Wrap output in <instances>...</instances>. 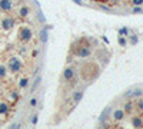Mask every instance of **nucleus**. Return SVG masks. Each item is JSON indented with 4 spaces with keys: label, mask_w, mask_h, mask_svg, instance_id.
<instances>
[{
    "label": "nucleus",
    "mask_w": 143,
    "mask_h": 129,
    "mask_svg": "<svg viewBox=\"0 0 143 129\" xmlns=\"http://www.w3.org/2000/svg\"><path fill=\"white\" fill-rule=\"evenodd\" d=\"M19 40L23 42V43H26V42H29L32 37H33V32H32V29L30 27H27V26H22L20 29H19Z\"/></svg>",
    "instance_id": "nucleus-1"
},
{
    "label": "nucleus",
    "mask_w": 143,
    "mask_h": 129,
    "mask_svg": "<svg viewBox=\"0 0 143 129\" xmlns=\"http://www.w3.org/2000/svg\"><path fill=\"white\" fill-rule=\"evenodd\" d=\"M22 69V60L19 58H11L9 59V62H7V70L13 72V73H17V72H20Z\"/></svg>",
    "instance_id": "nucleus-2"
},
{
    "label": "nucleus",
    "mask_w": 143,
    "mask_h": 129,
    "mask_svg": "<svg viewBox=\"0 0 143 129\" xmlns=\"http://www.w3.org/2000/svg\"><path fill=\"white\" fill-rule=\"evenodd\" d=\"M14 19L13 17H10V16H7V17H3L1 19V29L3 30H6V32H9V30H11L13 29V26H14Z\"/></svg>",
    "instance_id": "nucleus-3"
},
{
    "label": "nucleus",
    "mask_w": 143,
    "mask_h": 129,
    "mask_svg": "<svg viewBox=\"0 0 143 129\" xmlns=\"http://www.w3.org/2000/svg\"><path fill=\"white\" fill-rule=\"evenodd\" d=\"M11 9H13L11 0H0V10L1 12H10Z\"/></svg>",
    "instance_id": "nucleus-4"
},
{
    "label": "nucleus",
    "mask_w": 143,
    "mask_h": 129,
    "mask_svg": "<svg viewBox=\"0 0 143 129\" xmlns=\"http://www.w3.org/2000/svg\"><path fill=\"white\" fill-rule=\"evenodd\" d=\"M125 111L123 109H116V111L113 112V115H112V118H113L114 122H120V121H123V118H125Z\"/></svg>",
    "instance_id": "nucleus-5"
},
{
    "label": "nucleus",
    "mask_w": 143,
    "mask_h": 129,
    "mask_svg": "<svg viewBox=\"0 0 143 129\" xmlns=\"http://www.w3.org/2000/svg\"><path fill=\"white\" fill-rule=\"evenodd\" d=\"M90 53H92V49L89 46H85V47H80V50H77V52H76V55H77V56H80V58H87Z\"/></svg>",
    "instance_id": "nucleus-6"
},
{
    "label": "nucleus",
    "mask_w": 143,
    "mask_h": 129,
    "mask_svg": "<svg viewBox=\"0 0 143 129\" xmlns=\"http://www.w3.org/2000/svg\"><path fill=\"white\" fill-rule=\"evenodd\" d=\"M74 76V70H73V67H66L64 69V72H63V77L66 79V80H72Z\"/></svg>",
    "instance_id": "nucleus-7"
},
{
    "label": "nucleus",
    "mask_w": 143,
    "mask_h": 129,
    "mask_svg": "<svg viewBox=\"0 0 143 129\" xmlns=\"http://www.w3.org/2000/svg\"><path fill=\"white\" fill-rule=\"evenodd\" d=\"M132 125H133L135 128H143V121L139 116H136V118L132 119Z\"/></svg>",
    "instance_id": "nucleus-8"
},
{
    "label": "nucleus",
    "mask_w": 143,
    "mask_h": 129,
    "mask_svg": "<svg viewBox=\"0 0 143 129\" xmlns=\"http://www.w3.org/2000/svg\"><path fill=\"white\" fill-rule=\"evenodd\" d=\"M9 112V105L6 102H0V115H6Z\"/></svg>",
    "instance_id": "nucleus-9"
},
{
    "label": "nucleus",
    "mask_w": 143,
    "mask_h": 129,
    "mask_svg": "<svg viewBox=\"0 0 143 129\" xmlns=\"http://www.w3.org/2000/svg\"><path fill=\"white\" fill-rule=\"evenodd\" d=\"M29 13H30V9L26 6H23V7H20V10H19V16H20V17H26Z\"/></svg>",
    "instance_id": "nucleus-10"
},
{
    "label": "nucleus",
    "mask_w": 143,
    "mask_h": 129,
    "mask_svg": "<svg viewBox=\"0 0 143 129\" xmlns=\"http://www.w3.org/2000/svg\"><path fill=\"white\" fill-rule=\"evenodd\" d=\"M82 98H83V92H82V90H77V92H74V95H73L74 103H79L80 100H82Z\"/></svg>",
    "instance_id": "nucleus-11"
},
{
    "label": "nucleus",
    "mask_w": 143,
    "mask_h": 129,
    "mask_svg": "<svg viewBox=\"0 0 143 129\" xmlns=\"http://www.w3.org/2000/svg\"><path fill=\"white\" fill-rule=\"evenodd\" d=\"M19 86H20V88H27L29 86V79L27 77H22V79L19 80Z\"/></svg>",
    "instance_id": "nucleus-12"
},
{
    "label": "nucleus",
    "mask_w": 143,
    "mask_h": 129,
    "mask_svg": "<svg viewBox=\"0 0 143 129\" xmlns=\"http://www.w3.org/2000/svg\"><path fill=\"white\" fill-rule=\"evenodd\" d=\"M123 111H125V113H130V112L133 111V103H130V102L125 103V108H123Z\"/></svg>",
    "instance_id": "nucleus-13"
},
{
    "label": "nucleus",
    "mask_w": 143,
    "mask_h": 129,
    "mask_svg": "<svg viewBox=\"0 0 143 129\" xmlns=\"http://www.w3.org/2000/svg\"><path fill=\"white\" fill-rule=\"evenodd\" d=\"M7 75V67L3 66V64H0V77H4Z\"/></svg>",
    "instance_id": "nucleus-14"
},
{
    "label": "nucleus",
    "mask_w": 143,
    "mask_h": 129,
    "mask_svg": "<svg viewBox=\"0 0 143 129\" xmlns=\"http://www.w3.org/2000/svg\"><path fill=\"white\" fill-rule=\"evenodd\" d=\"M40 40L43 42V43L47 40V32H46V30H42V33H40Z\"/></svg>",
    "instance_id": "nucleus-15"
},
{
    "label": "nucleus",
    "mask_w": 143,
    "mask_h": 129,
    "mask_svg": "<svg viewBox=\"0 0 143 129\" xmlns=\"http://www.w3.org/2000/svg\"><path fill=\"white\" fill-rule=\"evenodd\" d=\"M119 35L120 36H127L129 35V29H127V27H122V29L119 30Z\"/></svg>",
    "instance_id": "nucleus-16"
},
{
    "label": "nucleus",
    "mask_w": 143,
    "mask_h": 129,
    "mask_svg": "<svg viewBox=\"0 0 143 129\" xmlns=\"http://www.w3.org/2000/svg\"><path fill=\"white\" fill-rule=\"evenodd\" d=\"M119 45L120 46H126V36H119Z\"/></svg>",
    "instance_id": "nucleus-17"
},
{
    "label": "nucleus",
    "mask_w": 143,
    "mask_h": 129,
    "mask_svg": "<svg viewBox=\"0 0 143 129\" xmlns=\"http://www.w3.org/2000/svg\"><path fill=\"white\" fill-rule=\"evenodd\" d=\"M40 80H42V77H40V76H37V77H36V80H34V83H33V90H34V89H36V88H37V86L40 85Z\"/></svg>",
    "instance_id": "nucleus-18"
},
{
    "label": "nucleus",
    "mask_w": 143,
    "mask_h": 129,
    "mask_svg": "<svg viewBox=\"0 0 143 129\" xmlns=\"http://www.w3.org/2000/svg\"><path fill=\"white\" fill-rule=\"evenodd\" d=\"M130 43H132V45H136V43H137V36L136 35H132L130 36Z\"/></svg>",
    "instance_id": "nucleus-19"
},
{
    "label": "nucleus",
    "mask_w": 143,
    "mask_h": 129,
    "mask_svg": "<svg viewBox=\"0 0 143 129\" xmlns=\"http://www.w3.org/2000/svg\"><path fill=\"white\" fill-rule=\"evenodd\" d=\"M132 92H133V90H132ZM132 95H135V96H142V89H136Z\"/></svg>",
    "instance_id": "nucleus-20"
},
{
    "label": "nucleus",
    "mask_w": 143,
    "mask_h": 129,
    "mask_svg": "<svg viewBox=\"0 0 143 129\" xmlns=\"http://www.w3.org/2000/svg\"><path fill=\"white\" fill-rule=\"evenodd\" d=\"M137 109H139V111H143V99H140L137 102Z\"/></svg>",
    "instance_id": "nucleus-21"
},
{
    "label": "nucleus",
    "mask_w": 143,
    "mask_h": 129,
    "mask_svg": "<svg viewBox=\"0 0 143 129\" xmlns=\"http://www.w3.org/2000/svg\"><path fill=\"white\" fill-rule=\"evenodd\" d=\"M30 106H32V108H34V106H37V99H36V98H33V99L30 100Z\"/></svg>",
    "instance_id": "nucleus-22"
},
{
    "label": "nucleus",
    "mask_w": 143,
    "mask_h": 129,
    "mask_svg": "<svg viewBox=\"0 0 143 129\" xmlns=\"http://www.w3.org/2000/svg\"><path fill=\"white\" fill-rule=\"evenodd\" d=\"M133 1V4H136V6H140V4H143V0H132Z\"/></svg>",
    "instance_id": "nucleus-23"
},
{
    "label": "nucleus",
    "mask_w": 143,
    "mask_h": 129,
    "mask_svg": "<svg viewBox=\"0 0 143 129\" xmlns=\"http://www.w3.org/2000/svg\"><path fill=\"white\" fill-rule=\"evenodd\" d=\"M132 12H133V13H140V12H142V9H140L139 6H136L135 9H133V10H132Z\"/></svg>",
    "instance_id": "nucleus-24"
},
{
    "label": "nucleus",
    "mask_w": 143,
    "mask_h": 129,
    "mask_svg": "<svg viewBox=\"0 0 143 129\" xmlns=\"http://www.w3.org/2000/svg\"><path fill=\"white\" fill-rule=\"evenodd\" d=\"M32 123H33V125H36V123H37V116H36V115L32 118Z\"/></svg>",
    "instance_id": "nucleus-25"
},
{
    "label": "nucleus",
    "mask_w": 143,
    "mask_h": 129,
    "mask_svg": "<svg viewBox=\"0 0 143 129\" xmlns=\"http://www.w3.org/2000/svg\"><path fill=\"white\" fill-rule=\"evenodd\" d=\"M11 98H13V99L16 100V99H17V92H13V95H11Z\"/></svg>",
    "instance_id": "nucleus-26"
},
{
    "label": "nucleus",
    "mask_w": 143,
    "mask_h": 129,
    "mask_svg": "<svg viewBox=\"0 0 143 129\" xmlns=\"http://www.w3.org/2000/svg\"><path fill=\"white\" fill-rule=\"evenodd\" d=\"M130 95H132V89H130V90H127V92H126V93H125V96H130Z\"/></svg>",
    "instance_id": "nucleus-27"
}]
</instances>
